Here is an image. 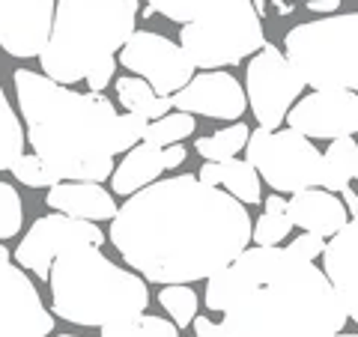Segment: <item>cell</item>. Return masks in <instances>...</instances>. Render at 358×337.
I'll return each instance as SVG.
<instances>
[{"instance_id": "1", "label": "cell", "mask_w": 358, "mask_h": 337, "mask_svg": "<svg viewBox=\"0 0 358 337\" xmlns=\"http://www.w3.org/2000/svg\"><path fill=\"white\" fill-rule=\"evenodd\" d=\"M251 230L245 203L179 173L126 197L108 239L131 272L152 284H194L236 260L251 245Z\"/></svg>"}, {"instance_id": "2", "label": "cell", "mask_w": 358, "mask_h": 337, "mask_svg": "<svg viewBox=\"0 0 358 337\" xmlns=\"http://www.w3.org/2000/svg\"><path fill=\"white\" fill-rule=\"evenodd\" d=\"M203 301L224 337H331L350 320L329 275L281 245L245 248L206 280Z\"/></svg>"}, {"instance_id": "3", "label": "cell", "mask_w": 358, "mask_h": 337, "mask_svg": "<svg viewBox=\"0 0 358 337\" xmlns=\"http://www.w3.org/2000/svg\"><path fill=\"white\" fill-rule=\"evenodd\" d=\"M15 96L27 143L60 179L105 182L122 152L120 114L102 93H75L33 69H15Z\"/></svg>"}, {"instance_id": "4", "label": "cell", "mask_w": 358, "mask_h": 337, "mask_svg": "<svg viewBox=\"0 0 358 337\" xmlns=\"http://www.w3.org/2000/svg\"><path fill=\"white\" fill-rule=\"evenodd\" d=\"M51 310L72 325H102L141 317L150 308L147 280L131 268H120L99 245H72L60 251L48 275Z\"/></svg>"}, {"instance_id": "5", "label": "cell", "mask_w": 358, "mask_h": 337, "mask_svg": "<svg viewBox=\"0 0 358 337\" xmlns=\"http://www.w3.org/2000/svg\"><path fill=\"white\" fill-rule=\"evenodd\" d=\"M138 0H57L42 75L63 87L78 84L131 39Z\"/></svg>"}, {"instance_id": "6", "label": "cell", "mask_w": 358, "mask_h": 337, "mask_svg": "<svg viewBox=\"0 0 358 337\" xmlns=\"http://www.w3.org/2000/svg\"><path fill=\"white\" fill-rule=\"evenodd\" d=\"M284 54L313 89H358V13L296 24Z\"/></svg>"}, {"instance_id": "7", "label": "cell", "mask_w": 358, "mask_h": 337, "mask_svg": "<svg viewBox=\"0 0 358 337\" xmlns=\"http://www.w3.org/2000/svg\"><path fill=\"white\" fill-rule=\"evenodd\" d=\"M179 45L197 69H224L254 57L266 45L263 18L254 0H212L179 30Z\"/></svg>"}, {"instance_id": "8", "label": "cell", "mask_w": 358, "mask_h": 337, "mask_svg": "<svg viewBox=\"0 0 358 337\" xmlns=\"http://www.w3.org/2000/svg\"><path fill=\"white\" fill-rule=\"evenodd\" d=\"M245 162L278 194H296L320 185L322 155L310 138L296 129H254L245 143Z\"/></svg>"}, {"instance_id": "9", "label": "cell", "mask_w": 358, "mask_h": 337, "mask_svg": "<svg viewBox=\"0 0 358 337\" xmlns=\"http://www.w3.org/2000/svg\"><path fill=\"white\" fill-rule=\"evenodd\" d=\"M305 87L308 84L293 69L287 54L268 42L254 54L245 69V96L251 102L254 120L263 129H278L281 122H287L289 108L299 102Z\"/></svg>"}, {"instance_id": "10", "label": "cell", "mask_w": 358, "mask_h": 337, "mask_svg": "<svg viewBox=\"0 0 358 337\" xmlns=\"http://www.w3.org/2000/svg\"><path fill=\"white\" fill-rule=\"evenodd\" d=\"M120 63L131 75L143 78L159 96L179 93L197 69L182 51V45L152 30H134L131 39L120 48Z\"/></svg>"}, {"instance_id": "11", "label": "cell", "mask_w": 358, "mask_h": 337, "mask_svg": "<svg viewBox=\"0 0 358 337\" xmlns=\"http://www.w3.org/2000/svg\"><path fill=\"white\" fill-rule=\"evenodd\" d=\"M84 242L102 248L108 236L96 227V221L72 218V215H63V212L45 215L39 221H33V227L21 239V245L15 248V263L33 272L39 280H48L54 257L66 248H72V245H84Z\"/></svg>"}, {"instance_id": "12", "label": "cell", "mask_w": 358, "mask_h": 337, "mask_svg": "<svg viewBox=\"0 0 358 337\" xmlns=\"http://www.w3.org/2000/svg\"><path fill=\"white\" fill-rule=\"evenodd\" d=\"M54 317L21 266L0 260V337H48Z\"/></svg>"}, {"instance_id": "13", "label": "cell", "mask_w": 358, "mask_h": 337, "mask_svg": "<svg viewBox=\"0 0 358 337\" xmlns=\"http://www.w3.org/2000/svg\"><path fill=\"white\" fill-rule=\"evenodd\" d=\"M289 129L305 138H352L358 134V93L355 89H313L301 96L287 114Z\"/></svg>"}, {"instance_id": "14", "label": "cell", "mask_w": 358, "mask_h": 337, "mask_svg": "<svg viewBox=\"0 0 358 337\" xmlns=\"http://www.w3.org/2000/svg\"><path fill=\"white\" fill-rule=\"evenodd\" d=\"M57 0H0V48L9 57H42Z\"/></svg>"}, {"instance_id": "15", "label": "cell", "mask_w": 358, "mask_h": 337, "mask_svg": "<svg viewBox=\"0 0 358 337\" xmlns=\"http://www.w3.org/2000/svg\"><path fill=\"white\" fill-rule=\"evenodd\" d=\"M173 99L176 110L200 114L209 120H239L248 108L245 87L230 72H200L179 89Z\"/></svg>"}, {"instance_id": "16", "label": "cell", "mask_w": 358, "mask_h": 337, "mask_svg": "<svg viewBox=\"0 0 358 337\" xmlns=\"http://www.w3.org/2000/svg\"><path fill=\"white\" fill-rule=\"evenodd\" d=\"M185 147L182 143H171V147H152V143H138L126 152L114 173H110V191L122 197H131L134 191L152 185L164 171H173L185 162Z\"/></svg>"}, {"instance_id": "17", "label": "cell", "mask_w": 358, "mask_h": 337, "mask_svg": "<svg viewBox=\"0 0 358 337\" xmlns=\"http://www.w3.org/2000/svg\"><path fill=\"white\" fill-rule=\"evenodd\" d=\"M322 272L329 275L350 320L358 322V215H352L329 239L322 251Z\"/></svg>"}, {"instance_id": "18", "label": "cell", "mask_w": 358, "mask_h": 337, "mask_svg": "<svg viewBox=\"0 0 358 337\" xmlns=\"http://www.w3.org/2000/svg\"><path fill=\"white\" fill-rule=\"evenodd\" d=\"M45 203L54 212L84 221H110L117 215V200L102 182H78V179H60L57 185L48 188Z\"/></svg>"}, {"instance_id": "19", "label": "cell", "mask_w": 358, "mask_h": 337, "mask_svg": "<svg viewBox=\"0 0 358 337\" xmlns=\"http://www.w3.org/2000/svg\"><path fill=\"white\" fill-rule=\"evenodd\" d=\"M289 218H293V227H301L308 233H320L331 239L346 221H350V212H346L343 200H338L326 188H305L289 194L287 200Z\"/></svg>"}, {"instance_id": "20", "label": "cell", "mask_w": 358, "mask_h": 337, "mask_svg": "<svg viewBox=\"0 0 358 337\" xmlns=\"http://www.w3.org/2000/svg\"><path fill=\"white\" fill-rule=\"evenodd\" d=\"M197 179L206 182V185H224L245 206L263 203L260 173H257L248 162L236 159V155H233V159H224V162H206L203 167H200Z\"/></svg>"}, {"instance_id": "21", "label": "cell", "mask_w": 358, "mask_h": 337, "mask_svg": "<svg viewBox=\"0 0 358 337\" xmlns=\"http://www.w3.org/2000/svg\"><path fill=\"white\" fill-rule=\"evenodd\" d=\"M355 167H358V141L352 138H338L329 143V150L322 152V171H320V188L326 191H341L350 188L355 179Z\"/></svg>"}, {"instance_id": "22", "label": "cell", "mask_w": 358, "mask_h": 337, "mask_svg": "<svg viewBox=\"0 0 358 337\" xmlns=\"http://www.w3.org/2000/svg\"><path fill=\"white\" fill-rule=\"evenodd\" d=\"M117 99H120V105L126 110H131V114H138V117H147L150 122L162 120L164 114H171L173 110V99L171 96H159L138 75L117 78Z\"/></svg>"}, {"instance_id": "23", "label": "cell", "mask_w": 358, "mask_h": 337, "mask_svg": "<svg viewBox=\"0 0 358 337\" xmlns=\"http://www.w3.org/2000/svg\"><path fill=\"white\" fill-rule=\"evenodd\" d=\"M289 230H293V218H289L287 200L278 194H268L263 200V215L257 218L254 230H251V242L254 245H281Z\"/></svg>"}, {"instance_id": "24", "label": "cell", "mask_w": 358, "mask_h": 337, "mask_svg": "<svg viewBox=\"0 0 358 337\" xmlns=\"http://www.w3.org/2000/svg\"><path fill=\"white\" fill-rule=\"evenodd\" d=\"M24 143L27 131L21 129V120L15 117V110L3 93V84H0V171H13L18 159L24 155Z\"/></svg>"}, {"instance_id": "25", "label": "cell", "mask_w": 358, "mask_h": 337, "mask_svg": "<svg viewBox=\"0 0 358 337\" xmlns=\"http://www.w3.org/2000/svg\"><path fill=\"white\" fill-rule=\"evenodd\" d=\"M248 126L245 122H230L227 129H218L215 134H206L194 143V150L203 155L206 162H224V159H233L239 150H245L248 143Z\"/></svg>"}, {"instance_id": "26", "label": "cell", "mask_w": 358, "mask_h": 337, "mask_svg": "<svg viewBox=\"0 0 358 337\" xmlns=\"http://www.w3.org/2000/svg\"><path fill=\"white\" fill-rule=\"evenodd\" d=\"M197 120L194 114H185V110H173V114H164L162 120H152L147 131H143V143H152V147H171V143H182L185 138L194 134Z\"/></svg>"}, {"instance_id": "27", "label": "cell", "mask_w": 358, "mask_h": 337, "mask_svg": "<svg viewBox=\"0 0 358 337\" xmlns=\"http://www.w3.org/2000/svg\"><path fill=\"white\" fill-rule=\"evenodd\" d=\"M99 337H179V329L171 320L141 313V317L102 325V329H99Z\"/></svg>"}, {"instance_id": "28", "label": "cell", "mask_w": 358, "mask_h": 337, "mask_svg": "<svg viewBox=\"0 0 358 337\" xmlns=\"http://www.w3.org/2000/svg\"><path fill=\"white\" fill-rule=\"evenodd\" d=\"M159 305L167 310L176 329H188L197 317V293L185 284H164L159 293Z\"/></svg>"}, {"instance_id": "29", "label": "cell", "mask_w": 358, "mask_h": 337, "mask_svg": "<svg viewBox=\"0 0 358 337\" xmlns=\"http://www.w3.org/2000/svg\"><path fill=\"white\" fill-rule=\"evenodd\" d=\"M21 224H24V203H21V194L9 182H0V239H13V236H18Z\"/></svg>"}, {"instance_id": "30", "label": "cell", "mask_w": 358, "mask_h": 337, "mask_svg": "<svg viewBox=\"0 0 358 337\" xmlns=\"http://www.w3.org/2000/svg\"><path fill=\"white\" fill-rule=\"evenodd\" d=\"M13 173L21 185H27V188H51V185H57L60 182V176L51 171L48 164H45L36 152H24L18 159V164L13 167Z\"/></svg>"}, {"instance_id": "31", "label": "cell", "mask_w": 358, "mask_h": 337, "mask_svg": "<svg viewBox=\"0 0 358 337\" xmlns=\"http://www.w3.org/2000/svg\"><path fill=\"white\" fill-rule=\"evenodd\" d=\"M152 13L164 15L167 21H173V24H188V21H194L203 9L212 3V0H147Z\"/></svg>"}, {"instance_id": "32", "label": "cell", "mask_w": 358, "mask_h": 337, "mask_svg": "<svg viewBox=\"0 0 358 337\" xmlns=\"http://www.w3.org/2000/svg\"><path fill=\"white\" fill-rule=\"evenodd\" d=\"M326 236H320V233H301V236H296L293 242L287 245V251H293L296 257H301V260H317V257H322V251H326Z\"/></svg>"}, {"instance_id": "33", "label": "cell", "mask_w": 358, "mask_h": 337, "mask_svg": "<svg viewBox=\"0 0 358 337\" xmlns=\"http://www.w3.org/2000/svg\"><path fill=\"white\" fill-rule=\"evenodd\" d=\"M114 72H117V57H108L105 63H99L96 69L84 78V81H87V87L93 89V93H102V89L110 84V78H114Z\"/></svg>"}, {"instance_id": "34", "label": "cell", "mask_w": 358, "mask_h": 337, "mask_svg": "<svg viewBox=\"0 0 358 337\" xmlns=\"http://www.w3.org/2000/svg\"><path fill=\"white\" fill-rule=\"evenodd\" d=\"M341 6V0H308L310 13H334Z\"/></svg>"}, {"instance_id": "35", "label": "cell", "mask_w": 358, "mask_h": 337, "mask_svg": "<svg viewBox=\"0 0 358 337\" xmlns=\"http://www.w3.org/2000/svg\"><path fill=\"white\" fill-rule=\"evenodd\" d=\"M341 194H343V206H346V212H350V218L358 215V194H355V191L352 188H343Z\"/></svg>"}, {"instance_id": "36", "label": "cell", "mask_w": 358, "mask_h": 337, "mask_svg": "<svg viewBox=\"0 0 358 337\" xmlns=\"http://www.w3.org/2000/svg\"><path fill=\"white\" fill-rule=\"evenodd\" d=\"M0 260H3V263H13V254H9L6 245H0Z\"/></svg>"}, {"instance_id": "37", "label": "cell", "mask_w": 358, "mask_h": 337, "mask_svg": "<svg viewBox=\"0 0 358 337\" xmlns=\"http://www.w3.org/2000/svg\"><path fill=\"white\" fill-rule=\"evenodd\" d=\"M331 337H358V334H341V331H338V334H331Z\"/></svg>"}, {"instance_id": "38", "label": "cell", "mask_w": 358, "mask_h": 337, "mask_svg": "<svg viewBox=\"0 0 358 337\" xmlns=\"http://www.w3.org/2000/svg\"><path fill=\"white\" fill-rule=\"evenodd\" d=\"M57 337H75V334H57Z\"/></svg>"}, {"instance_id": "39", "label": "cell", "mask_w": 358, "mask_h": 337, "mask_svg": "<svg viewBox=\"0 0 358 337\" xmlns=\"http://www.w3.org/2000/svg\"><path fill=\"white\" fill-rule=\"evenodd\" d=\"M355 179H358V167H355Z\"/></svg>"}, {"instance_id": "40", "label": "cell", "mask_w": 358, "mask_h": 337, "mask_svg": "<svg viewBox=\"0 0 358 337\" xmlns=\"http://www.w3.org/2000/svg\"><path fill=\"white\" fill-rule=\"evenodd\" d=\"M305 3H308V0H305Z\"/></svg>"}, {"instance_id": "41", "label": "cell", "mask_w": 358, "mask_h": 337, "mask_svg": "<svg viewBox=\"0 0 358 337\" xmlns=\"http://www.w3.org/2000/svg\"><path fill=\"white\" fill-rule=\"evenodd\" d=\"M355 93H358V89H355Z\"/></svg>"}]
</instances>
